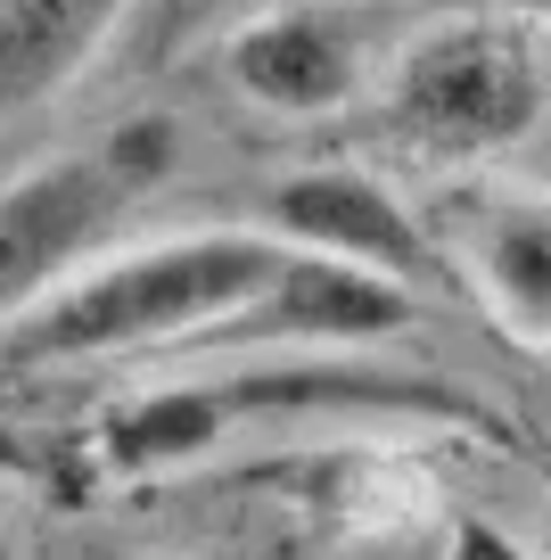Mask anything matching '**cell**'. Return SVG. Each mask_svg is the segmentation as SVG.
Listing matches in <instances>:
<instances>
[{"label": "cell", "instance_id": "1", "mask_svg": "<svg viewBox=\"0 0 551 560\" xmlns=\"http://www.w3.org/2000/svg\"><path fill=\"white\" fill-rule=\"evenodd\" d=\"M280 264H289V247L247 223L124 247V256L74 272L25 322V354H132L173 347V338H223L272 298Z\"/></svg>", "mask_w": 551, "mask_h": 560}, {"label": "cell", "instance_id": "11", "mask_svg": "<svg viewBox=\"0 0 551 560\" xmlns=\"http://www.w3.org/2000/svg\"><path fill=\"white\" fill-rule=\"evenodd\" d=\"M511 9H527V18H543V25H551V0H511Z\"/></svg>", "mask_w": 551, "mask_h": 560}, {"label": "cell", "instance_id": "4", "mask_svg": "<svg viewBox=\"0 0 551 560\" xmlns=\"http://www.w3.org/2000/svg\"><path fill=\"white\" fill-rule=\"evenodd\" d=\"M272 240L289 256H321V264H354V272H379V280H403L412 289L429 272L436 240L420 231V214L387 190L379 174L362 165H305V174H280L272 182Z\"/></svg>", "mask_w": 551, "mask_h": 560}, {"label": "cell", "instance_id": "7", "mask_svg": "<svg viewBox=\"0 0 551 560\" xmlns=\"http://www.w3.org/2000/svg\"><path fill=\"white\" fill-rule=\"evenodd\" d=\"M132 0H0V116L67 100Z\"/></svg>", "mask_w": 551, "mask_h": 560}, {"label": "cell", "instance_id": "3", "mask_svg": "<svg viewBox=\"0 0 551 560\" xmlns=\"http://www.w3.org/2000/svg\"><path fill=\"white\" fill-rule=\"evenodd\" d=\"M379 107L396 124L403 149L445 165L502 158L543 124V67H535L527 34L502 18H453L412 34L387 58Z\"/></svg>", "mask_w": 551, "mask_h": 560}, {"label": "cell", "instance_id": "8", "mask_svg": "<svg viewBox=\"0 0 551 560\" xmlns=\"http://www.w3.org/2000/svg\"><path fill=\"white\" fill-rule=\"evenodd\" d=\"M412 322V289L379 272H354V264H321V256H289L272 280V298L239 322V330H272V338H396Z\"/></svg>", "mask_w": 551, "mask_h": 560}, {"label": "cell", "instance_id": "2", "mask_svg": "<svg viewBox=\"0 0 551 560\" xmlns=\"http://www.w3.org/2000/svg\"><path fill=\"white\" fill-rule=\"evenodd\" d=\"M181 165L173 116H124L116 132L34 158L0 182V330L34 322L74 272L99 264L116 223Z\"/></svg>", "mask_w": 551, "mask_h": 560}, {"label": "cell", "instance_id": "9", "mask_svg": "<svg viewBox=\"0 0 551 560\" xmlns=\"http://www.w3.org/2000/svg\"><path fill=\"white\" fill-rule=\"evenodd\" d=\"M223 438H231L223 387H149V396H124L99 420V462L107 478H173L223 454Z\"/></svg>", "mask_w": 551, "mask_h": 560}, {"label": "cell", "instance_id": "12", "mask_svg": "<svg viewBox=\"0 0 551 560\" xmlns=\"http://www.w3.org/2000/svg\"><path fill=\"white\" fill-rule=\"evenodd\" d=\"M0 560H17V552H9V544H0Z\"/></svg>", "mask_w": 551, "mask_h": 560}, {"label": "cell", "instance_id": "10", "mask_svg": "<svg viewBox=\"0 0 551 560\" xmlns=\"http://www.w3.org/2000/svg\"><path fill=\"white\" fill-rule=\"evenodd\" d=\"M445 560H535L518 536H502L494 520H453L445 527Z\"/></svg>", "mask_w": 551, "mask_h": 560}, {"label": "cell", "instance_id": "6", "mask_svg": "<svg viewBox=\"0 0 551 560\" xmlns=\"http://www.w3.org/2000/svg\"><path fill=\"white\" fill-rule=\"evenodd\" d=\"M453 264L518 347H551V190H485L453 223Z\"/></svg>", "mask_w": 551, "mask_h": 560}, {"label": "cell", "instance_id": "5", "mask_svg": "<svg viewBox=\"0 0 551 560\" xmlns=\"http://www.w3.org/2000/svg\"><path fill=\"white\" fill-rule=\"evenodd\" d=\"M223 74L247 107L263 116H338L345 100L362 91V58L345 42L338 18H313V9H263L247 18L239 34L223 42Z\"/></svg>", "mask_w": 551, "mask_h": 560}]
</instances>
